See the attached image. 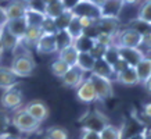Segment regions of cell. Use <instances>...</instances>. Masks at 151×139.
<instances>
[{"instance_id": "484cf974", "label": "cell", "mask_w": 151, "mask_h": 139, "mask_svg": "<svg viewBox=\"0 0 151 139\" xmlns=\"http://www.w3.org/2000/svg\"><path fill=\"white\" fill-rule=\"evenodd\" d=\"M46 20V15L43 11H36V10H27L25 14V21H27L28 27H42L43 21Z\"/></svg>"}, {"instance_id": "f907efd6", "label": "cell", "mask_w": 151, "mask_h": 139, "mask_svg": "<svg viewBox=\"0 0 151 139\" xmlns=\"http://www.w3.org/2000/svg\"><path fill=\"white\" fill-rule=\"evenodd\" d=\"M143 131H144V139H151V127H147Z\"/></svg>"}, {"instance_id": "30bf717a", "label": "cell", "mask_w": 151, "mask_h": 139, "mask_svg": "<svg viewBox=\"0 0 151 139\" xmlns=\"http://www.w3.org/2000/svg\"><path fill=\"white\" fill-rule=\"evenodd\" d=\"M119 18H110V17H100L94 21V28L99 33L115 35L119 31Z\"/></svg>"}, {"instance_id": "7402d4cb", "label": "cell", "mask_w": 151, "mask_h": 139, "mask_svg": "<svg viewBox=\"0 0 151 139\" xmlns=\"http://www.w3.org/2000/svg\"><path fill=\"white\" fill-rule=\"evenodd\" d=\"M7 29H9L10 32L13 33L14 36L17 38L19 42L22 41L24 35L27 32V28H28V24L25 21V17L24 18H18V20H13V21H9V22H6L4 25Z\"/></svg>"}, {"instance_id": "e575fe53", "label": "cell", "mask_w": 151, "mask_h": 139, "mask_svg": "<svg viewBox=\"0 0 151 139\" xmlns=\"http://www.w3.org/2000/svg\"><path fill=\"white\" fill-rule=\"evenodd\" d=\"M108 64H111V65H114L116 61L121 59L119 57V50H118V46L116 45H111V46H108L107 47V50H105V54H104V57H103Z\"/></svg>"}, {"instance_id": "60d3db41", "label": "cell", "mask_w": 151, "mask_h": 139, "mask_svg": "<svg viewBox=\"0 0 151 139\" xmlns=\"http://www.w3.org/2000/svg\"><path fill=\"white\" fill-rule=\"evenodd\" d=\"M79 139H100V134L96 132V131H90L86 130V128H82L81 130V136Z\"/></svg>"}, {"instance_id": "ffe728a7", "label": "cell", "mask_w": 151, "mask_h": 139, "mask_svg": "<svg viewBox=\"0 0 151 139\" xmlns=\"http://www.w3.org/2000/svg\"><path fill=\"white\" fill-rule=\"evenodd\" d=\"M42 33H43V31H42L40 27H28L27 32L24 35L21 43L27 47L28 50H31L32 47L36 46V43H37V41L40 39Z\"/></svg>"}, {"instance_id": "ab89813d", "label": "cell", "mask_w": 151, "mask_h": 139, "mask_svg": "<svg viewBox=\"0 0 151 139\" xmlns=\"http://www.w3.org/2000/svg\"><path fill=\"white\" fill-rule=\"evenodd\" d=\"M10 125V118L3 110H0V135L4 134Z\"/></svg>"}, {"instance_id": "d4e9b609", "label": "cell", "mask_w": 151, "mask_h": 139, "mask_svg": "<svg viewBox=\"0 0 151 139\" xmlns=\"http://www.w3.org/2000/svg\"><path fill=\"white\" fill-rule=\"evenodd\" d=\"M94 63H96V59H94L90 53H79L76 65L86 74V72H92L93 71Z\"/></svg>"}, {"instance_id": "681fc988", "label": "cell", "mask_w": 151, "mask_h": 139, "mask_svg": "<svg viewBox=\"0 0 151 139\" xmlns=\"http://www.w3.org/2000/svg\"><path fill=\"white\" fill-rule=\"evenodd\" d=\"M122 3H124V6H134L140 3V0H122Z\"/></svg>"}, {"instance_id": "d6a6232c", "label": "cell", "mask_w": 151, "mask_h": 139, "mask_svg": "<svg viewBox=\"0 0 151 139\" xmlns=\"http://www.w3.org/2000/svg\"><path fill=\"white\" fill-rule=\"evenodd\" d=\"M68 65L65 64L63 60H60L58 57L55 59V60L51 61L50 64V70H51V74L54 75V77H57V78H63L64 77V74L68 71Z\"/></svg>"}, {"instance_id": "8d00e7d4", "label": "cell", "mask_w": 151, "mask_h": 139, "mask_svg": "<svg viewBox=\"0 0 151 139\" xmlns=\"http://www.w3.org/2000/svg\"><path fill=\"white\" fill-rule=\"evenodd\" d=\"M129 28H133L134 31H137L139 33H142V35H146L147 32H150L151 31V25H148V24L143 22V21H140V20H133L132 22L128 25Z\"/></svg>"}, {"instance_id": "ac0fdd59", "label": "cell", "mask_w": 151, "mask_h": 139, "mask_svg": "<svg viewBox=\"0 0 151 139\" xmlns=\"http://www.w3.org/2000/svg\"><path fill=\"white\" fill-rule=\"evenodd\" d=\"M90 74H94L97 77H101V78L110 79V81H115V71L112 68V65L108 64L104 59H100V60H96L94 63V68Z\"/></svg>"}, {"instance_id": "d590c367", "label": "cell", "mask_w": 151, "mask_h": 139, "mask_svg": "<svg viewBox=\"0 0 151 139\" xmlns=\"http://www.w3.org/2000/svg\"><path fill=\"white\" fill-rule=\"evenodd\" d=\"M93 41L96 43H100L103 46L108 47L111 45H115V35H107V33H97Z\"/></svg>"}, {"instance_id": "74e56055", "label": "cell", "mask_w": 151, "mask_h": 139, "mask_svg": "<svg viewBox=\"0 0 151 139\" xmlns=\"http://www.w3.org/2000/svg\"><path fill=\"white\" fill-rule=\"evenodd\" d=\"M105 50H107V47L105 46H103V45H100V43H96V42H94L92 50H90V54H92L96 60H100V59L104 57Z\"/></svg>"}, {"instance_id": "6f0895ef", "label": "cell", "mask_w": 151, "mask_h": 139, "mask_svg": "<svg viewBox=\"0 0 151 139\" xmlns=\"http://www.w3.org/2000/svg\"><path fill=\"white\" fill-rule=\"evenodd\" d=\"M1 28H3V27H1V25H0V32H1Z\"/></svg>"}, {"instance_id": "11a10c76", "label": "cell", "mask_w": 151, "mask_h": 139, "mask_svg": "<svg viewBox=\"0 0 151 139\" xmlns=\"http://www.w3.org/2000/svg\"><path fill=\"white\" fill-rule=\"evenodd\" d=\"M53 1H55V0H43L45 4H50V3H53Z\"/></svg>"}, {"instance_id": "9c48e42d", "label": "cell", "mask_w": 151, "mask_h": 139, "mask_svg": "<svg viewBox=\"0 0 151 139\" xmlns=\"http://www.w3.org/2000/svg\"><path fill=\"white\" fill-rule=\"evenodd\" d=\"M61 81H63V85L67 86V88L76 89L85 81V72L79 68L78 65H73V67H69L68 71L61 78Z\"/></svg>"}, {"instance_id": "bcb514c9", "label": "cell", "mask_w": 151, "mask_h": 139, "mask_svg": "<svg viewBox=\"0 0 151 139\" xmlns=\"http://www.w3.org/2000/svg\"><path fill=\"white\" fill-rule=\"evenodd\" d=\"M6 22H7V20H6L4 7H3V6H0V25H1V27H4Z\"/></svg>"}, {"instance_id": "52a82bcc", "label": "cell", "mask_w": 151, "mask_h": 139, "mask_svg": "<svg viewBox=\"0 0 151 139\" xmlns=\"http://www.w3.org/2000/svg\"><path fill=\"white\" fill-rule=\"evenodd\" d=\"M72 13L76 17H85V18H90L93 21H96L97 18L101 17L100 7L92 4L89 0H81L78 3V6L72 10Z\"/></svg>"}, {"instance_id": "ee69618b", "label": "cell", "mask_w": 151, "mask_h": 139, "mask_svg": "<svg viewBox=\"0 0 151 139\" xmlns=\"http://www.w3.org/2000/svg\"><path fill=\"white\" fill-rule=\"evenodd\" d=\"M142 46H144L146 49L151 50V31L147 32L146 35H143V39H142Z\"/></svg>"}, {"instance_id": "ba28073f", "label": "cell", "mask_w": 151, "mask_h": 139, "mask_svg": "<svg viewBox=\"0 0 151 139\" xmlns=\"http://www.w3.org/2000/svg\"><path fill=\"white\" fill-rule=\"evenodd\" d=\"M24 109H25L39 124H42L43 121H46L47 118H49V114H50V110H49L47 104L45 102H42V100H32V102L28 103Z\"/></svg>"}, {"instance_id": "9a60e30c", "label": "cell", "mask_w": 151, "mask_h": 139, "mask_svg": "<svg viewBox=\"0 0 151 139\" xmlns=\"http://www.w3.org/2000/svg\"><path fill=\"white\" fill-rule=\"evenodd\" d=\"M21 42L14 36L6 27L1 28L0 32V50L1 51H15Z\"/></svg>"}, {"instance_id": "f35d334b", "label": "cell", "mask_w": 151, "mask_h": 139, "mask_svg": "<svg viewBox=\"0 0 151 139\" xmlns=\"http://www.w3.org/2000/svg\"><path fill=\"white\" fill-rule=\"evenodd\" d=\"M40 28L45 33H53V35H54V33L57 32V28H55V25H54V20L47 18V17H46V20L43 21Z\"/></svg>"}, {"instance_id": "9f6ffc18", "label": "cell", "mask_w": 151, "mask_h": 139, "mask_svg": "<svg viewBox=\"0 0 151 139\" xmlns=\"http://www.w3.org/2000/svg\"><path fill=\"white\" fill-rule=\"evenodd\" d=\"M1 57H3V51L0 50V63H1Z\"/></svg>"}, {"instance_id": "b9f144b4", "label": "cell", "mask_w": 151, "mask_h": 139, "mask_svg": "<svg viewBox=\"0 0 151 139\" xmlns=\"http://www.w3.org/2000/svg\"><path fill=\"white\" fill-rule=\"evenodd\" d=\"M128 67H129V65L126 64V63H125V61L122 60V59H119V60L116 61V63H115L114 65H112V68H114V71H115V77H116V74H119L121 71L126 70Z\"/></svg>"}, {"instance_id": "f1b7e54d", "label": "cell", "mask_w": 151, "mask_h": 139, "mask_svg": "<svg viewBox=\"0 0 151 139\" xmlns=\"http://www.w3.org/2000/svg\"><path fill=\"white\" fill-rule=\"evenodd\" d=\"M93 45H94V41L87 35H82L76 41H73V47L78 50V53H90Z\"/></svg>"}, {"instance_id": "4fadbf2b", "label": "cell", "mask_w": 151, "mask_h": 139, "mask_svg": "<svg viewBox=\"0 0 151 139\" xmlns=\"http://www.w3.org/2000/svg\"><path fill=\"white\" fill-rule=\"evenodd\" d=\"M118 50H119V57L129 67H136L139 61L146 56L140 47L139 49H134V47H118Z\"/></svg>"}, {"instance_id": "7dc6e473", "label": "cell", "mask_w": 151, "mask_h": 139, "mask_svg": "<svg viewBox=\"0 0 151 139\" xmlns=\"http://www.w3.org/2000/svg\"><path fill=\"white\" fill-rule=\"evenodd\" d=\"M143 110H144V114H146L147 118H148V120H151V103H147V104H144Z\"/></svg>"}, {"instance_id": "f6af8a7d", "label": "cell", "mask_w": 151, "mask_h": 139, "mask_svg": "<svg viewBox=\"0 0 151 139\" xmlns=\"http://www.w3.org/2000/svg\"><path fill=\"white\" fill-rule=\"evenodd\" d=\"M0 139H25V138L18 136V135H14V134H9V132H4V134L0 135Z\"/></svg>"}, {"instance_id": "5b68a950", "label": "cell", "mask_w": 151, "mask_h": 139, "mask_svg": "<svg viewBox=\"0 0 151 139\" xmlns=\"http://www.w3.org/2000/svg\"><path fill=\"white\" fill-rule=\"evenodd\" d=\"M108 124H110L108 117L104 113H101L100 110H92L82 120V128L96 131V132H100L101 130H104Z\"/></svg>"}, {"instance_id": "7c38bea8", "label": "cell", "mask_w": 151, "mask_h": 139, "mask_svg": "<svg viewBox=\"0 0 151 139\" xmlns=\"http://www.w3.org/2000/svg\"><path fill=\"white\" fill-rule=\"evenodd\" d=\"M35 49H36V51L39 54H53V53H57V43H55L54 35L43 32L40 39L37 41Z\"/></svg>"}, {"instance_id": "83f0119b", "label": "cell", "mask_w": 151, "mask_h": 139, "mask_svg": "<svg viewBox=\"0 0 151 139\" xmlns=\"http://www.w3.org/2000/svg\"><path fill=\"white\" fill-rule=\"evenodd\" d=\"M65 31L68 32V35L71 36L72 41H76L78 38H81L82 35H85V31H83L82 25H81V22H79V17H76V15H73L72 17L71 22H69V25L67 27Z\"/></svg>"}, {"instance_id": "2e32d148", "label": "cell", "mask_w": 151, "mask_h": 139, "mask_svg": "<svg viewBox=\"0 0 151 139\" xmlns=\"http://www.w3.org/2000/svg\"><path fill=\"white\" fill-rule=\"evenodd\" d=\"M122 7H124L122 0H105L104 4L100 7L101 17L119 18V14L122 11Z\"/></svg>"}, {"instance_id": "6da1fadb", "label": "cell", "mask_w": 151, "mask_h": 139, "mask_svg": "<svg viewBox=\"0 0 151 139\" xmlns=\"http://www.w3.org/2000/svg\"><path fill=\"white\" fill-rule=\"evenodd\" d=\"M21 47H22L21 51H14L10 68L18 78H28L33 74V71L36 68V61L33 59L31 50H28L22 43H21Z\"/></svg>"}, {"instance_id": "680465c9", "label": "cell", "mask_w": 151, "mask_h": 139, "mask_svg": "<svg viewBox=\"0 0 151 139\" xmlns=\"http://www.w3.org/2000/svg\"><path fill=\"white\" fill-rule=\"evenodd\" d=\"M148 1H151V0H148Z\"/></svg>"}, {"instance_id": "cb8c5ba5", "label": "cell", "mask_w": 151, "mask_h": 139, "mask_svg": "<svg viewBox=\"0 0 151 139\" xmlns=\"http://www.w3.org/2000/svg\"><path fill=\"white\" fill-rule=\"evenodd\" d=\"M99 134H100V139H124L125 130H124V127L108 124Z\"/></svg>"}, {"instance_id": "3957f363", "label": "cell", "mask_w": 151, "mask_h": 139, "mask_svg": "<svg viewBox=\"0 0 151 139\" xmlns=\"http://www.w3.org/2000/svg\"><path fill=\"white\" fill-rule=\"evenodd\" d=\"M143 35L134 31L133 28H124L115 33V45L118 47H134L139 49L142 46Z\"/></svg>"}, {"instance_id": "8992f818", "label": "cell", "mask_w": 151, "mask_h": 139, "mask_svg": "<svg viewBox=\"0 0 151 139\" xmlns=\"http://www.w3.org/2000/svg\"><path fill=\"white\" fill-rule=\"evenodd\" d=\"M24 93L18 86L6 89L1 97H0V104L4 110H17L22 104Z\"/></svg>"}, {"instance_id": "d6986e66", "label": "cell", "mask_w": 151, "mask_h": 139, "mask_svg": "<svg viewBox=\"0 0 151 139\" xmlns=\"http://www.w3.org/2000/svg\"><path fill=\"white\" fill-rule=\"evenodd\" d=\"M19 78L14 74L10 67H1L0 65V88L1 89H10L14 86H18Z\"/></svg>"}, {"instance_id": "c3c4849f", "label": "cell", "mask_w": 151, "mask_h": 139, "mask_svg": "<svg viewBox=\"0 0 151 139\" xmlns=\"http://www.w3.org/2000/svg\"><path fill=\"white\" fill-rule=\"evenodd\" d=\"M128 139H144V131H140V132H136V134L130 135Z\"/></svg>"}, {"instance_id": "44dd1931", "label": "cell", "mask_w": 151, "mask_h": 139, "mask_svg": "<svg viewBox=\"0 0 151 139\" xmlns=\"http://www.w3.org/2000/svg\"><path fill=\"white\" fill-rule=\"evenodd\" d=\"M115 81L118 83H121V85H125V86L139 85V79H137V75H136V71H134V67H128L126 70L121 71L119 74H116Z\"/></svg>"}, {"instance_id": "db71d44e", "label": "cell", "mask_w": 151, "mask_h": 139, "mask_svg": "<svg viewBox=\"0 0 151 139\" xmlns=\"http://www.w3.org/2000/svg\"><path fill=\"white\" fill-rule=\"evenodd\" d=\"M17 1H19V3H22V4H25V6L28 7V6H29V3H31L32 0H17Z\"/></svg>"}, {"instance_id": "1f68e13d", "label": "cell", "mask_w": 151, "mask_h": 139, "mask_svg": "<svg viewBox=\"0 0 151 139\" xmlns=\"http://www.w3.org/2000/svg\"><path fill=\"white\" fill-rule=\"evenodd\" d=\"M137 20L151 25V1L143 0V3L140 4L137 11Z\"/></svg>"}, {"instance_id": "4316f807", "label": "cell", "mask_w": 151, "mask_h": 139, "mask_svg": "<svg viewBox=\"0 0 151 139\" xmlns=\"http://www.w3.org/2000/svg\"><path fill=\"white\" fill-rule=\"evenodd\" d=\"M64 11H65V9H64V6H63V3H61V0H55V1L50 3V4H46L43 13H45V15H46L47 18L55 20Z\"/></svg>"}, {"instance_id": "8fae6325", "label": "cell", "mask_w": 151, "mask_h": 139, "mask_svg": "<svg viewBox=\"0 0 151 139\" xmlns=\"http://www.w3.org/2000/svg\"><path fill=\"white\" fill-rule=\"evenodd\" d=\"M76 97L79 99V102L82 103H93V102H97V95H96V90L93 88L92 82L89 81L87 78H85L81 85L76 88Z\"/></svg>"}, {"instance_id": "836d02e7", "label": "cell", "mask_w": 151, "mask_h": 139, "mask_svg": "<svg viewBox=\"0 0 151 139\" xmlns=\"http://www.w3.org/2000/svg\"><path fill=\"white\" fill-rule=\"evenodd\" d=\"M72 17H73V13L69 11V10H65L60 17H57V18L54 20V25H55V28H57V31H64V29H67V27L69 25Z\"/></svg>"}, {"instance_id": "603a6c76", "label": "cell", "mask_w": 151, "mask_h": 139, "mask_svg": "<svg viewBox=\"0 0 151 139\" xmlns=\"http://www.w3.org/2000/svg\"><path fill=\"white\" fill-rule=\"evenodd\" d=\"M78 56H79V53H78V50L73 47V45H71V46L65 47V49H63V50L58 51V59L64 61L68 67H73V65H76Z\"/></svg>"}, {"instance_id": "277c9868", "label": "cell", "mask_w": 151, "mask_h": 139, "mask_svg": "<svg viewBox=\"0 0 151 139\" xmlns=\"http://www.w3.org/2000/svg\"><path fill=\"white\" fill-rule=\"evenodd\" d=\"M87 79L92 82L93 88H94V90H96L97 100L105 102V100H108V99H112V97H114V86H112V81L101 78V77H97V75H94V74H90L89 77H87Z\"/></svg>"}, {"instance_id": "7bdbcfd3", "label": "cell", "mask_w": 151, "mask_h": 139, "mask_svg": "<svg viewBox=\"0 0 151 139\" xmlns=\"http://www.w3.org/2000/svg\"><path fill=\"white\" fill-rule=\"evenodd\" d=\"M79 1H81V0H61V3H63V6H64V9L69 10V11H72V10L78 6Z\"/></svg>"}, {"instance_id": "5bb4252c", "label": "cell", "mask_w": 151, "mask_h": 139, "mask_svg": "<svg viewBox=\"0 0 151 139\" xmlns=\"http://www.w3.org/2000/svg\"><path fill=\"white\" fill-rule=\"evenodd\" d=\"M28 7L22 3H19L17 0H11L9 4L4 6V13H6V20L7 22L13 21V20H18V18H24L25 14H27Z\"/></svg>"}, {"instance_id": "4dcf8cb0", "label": "cell", "mask_w": 151, "mask_h": 139, "mask_svg": "<svg viewBox=\"0 0 151 139\" xmlns=\"http://www.w3.org/2000/svg\"><path fill=\"white\" fill-rule=\"evenodd\" d=\"M46 139H69L68 130L60 125H54L50 127L46 131Z\"/></svg>"}, {"instance_id": "e0dca14e", "label": "cell", "mask_w": 151, "mask_h": 139, "mask_svg": "<svg viewBox=\"0 0 151 139\" xmlns=\"http://www.w3.org/2000/svg\"><path fill=\"white\" fill-rule=\"evenodd\" d=\"M134 71H136V75H137L139 85L140 83L144 85L151 77V57L144 56L142 60L137 63V65L134 67Z\"/></svg>"}, {"instance_id": "7a4b0ae2", "label": "cell", "mask_w": 151, "mask_h": 139, "mask_svg": "<svg viewBox=\"0 0 151 139\" xmlns=\"http://www.w3.org/2000/svg\"><path fill=\"white\" fill-rule=\"evenodd\" d=\"M10 122L14 125L15 130H18L19 132H24V134H33L40 128V124L24 107L14 110L13 116L10 118Z\"/></svg>"}, {"instance_id": "f5cc1de1", "label": "cell", "mask_w": 151, "mask_h": 139, "mask_svg": "<svg viewBox=\"0 0 151 139\" xmlns=\"http://www.w3.org/2000/svg\"><path fill=\"white\" fill-rule=\"evenodd\" d=\"M92 4H94V6H97V7H101V6L104 4V1L105 0H89Z\"/></svg>"}, {"instance_id": "816d5d0a", "label": "cell", "mask_w": 151, "mask_h": 139, "mask_svg": "<svg viewBox=\"0 0 151 139\" xmlns=\"http://www.w3.org/2000/svg\"><path fill=\"white\" fill-rule=\"evenodd\" d=\"M143 86H144V89L147 90V93H150V95H151V77L148 78V81H147V82L144 83Z\"/></svg>"}, {"instance_id": "f546056e", "label": "cell", "mask_w": 151, "mask_h": 139, "mask_svg": "<svg viewBox=\"0 0 151 139\" xmlns=\"http://www.w3.org/2000/svg\"><path fill=\"white\" fill-rule=\"evenodd\" d=\"M54 38H55V43H57V53L60 50L65 49V47L73 45V41L71 39V36L68 35V32L65 29L64 31H57L54 33Z\"/></svg>"}]
</instances>
